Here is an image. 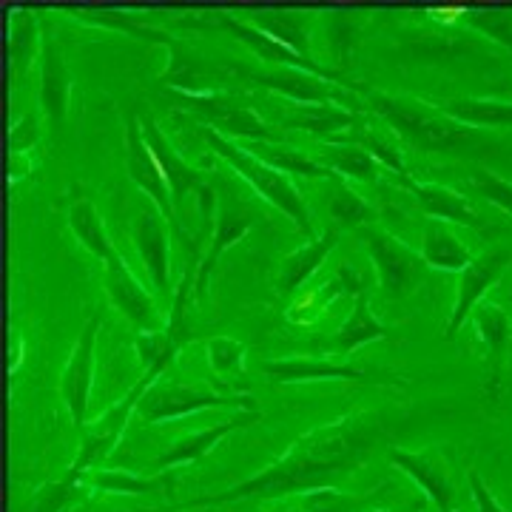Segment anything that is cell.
Instances as JSON below:
<instances>
[{"mask_svg":"<svg viewBox=\"0 0 512 512\" xmlns=\"http://www.w3.org/2000/svg\"><path fill=\"white\" fill-rule=\"evenodd\" d=\"M356 117H359L356 111L333 106V103H288V109L282 114V128L305 131L322 143H330L339 134H345L356 123Z\"/></svg>","mask_w":512,"mask_h":512,"instance_id":"22","label":"cell"},{"mask_svg":"<svg viewBox=\"0 0 512 512\" xmlns=\"http://www.w3.org/2000/svg\"><path fill=\"white\" fill-rule=\"evenodd\" d=\"M128 237L134 242V251L146 268L151 288L157 293H171V237H174V231L160 214V208L151 205L146 211H140L128 225Z\"/></svg>","mask_w":512,"mask_h":512,"instance_id":"14","label":"cell"},{"mask_svg":"<svg viewBox=\"0 0 512 512\" xmlns=\"http://www.w3.org/2000/svg\"><path fill=\"white\" fill-rule=\"evenodd\" d=\"M77 487H80V478H77V473L66 470V473L57 478V481L43 484V487L32 495V501H29L26 512H63V507L72 501V495Z\"/></svg>","mask_w":512,"mask_h":512,"instance_id":"39","label":"cell"},{"mask_svg":"<svg viewBox=\"0 0 512 512\" xmlns=\"http://www.w3.org/2000/svg\"><path fill=\"white\" fill-rule=\"evenodd\" d=\"M387 461L402 470L404 476L413 478V484L430 498V504L439 512L458 510V490L450 478V464L439 444H430L424 450H402V447H387Z\"/></svg>","mask_w":512,"mask_h":512,"instance_id":"11","label":"cell"},{"mask_svg":"<svg viewBox=\"0 0 512 512\" xmlns=\"http://www.w3.org/2000/svg\"><path fill=\"white\" fill-rule=\"evenodd\" d=\"M37 66H40V109L52 123H60V120H66L69 106H72L74 77L52 32H43Z\"/></svg>","mask_w":512,"mask_h":512,"instance_id":"19","label":"cell"},{"mask_svg":"<svg viewBox=\"0 0 512 512\" xmlns=\"http://www.w3.org/2000/svg\"><path fill=\"white\" fill-rule=\"evenodd\" d=\"M333 276H336V282H339V288H342V296H350V299L365 296V293H370V288L376 285V274H365V271H362L359 265H353V262H342Z\"/></svg>","mask_w":512,"mask_h":512,"instance_id":"42","label":"cell"},{"mask_svg":"<svg viewBox=\"0 0 512 512\" xmlns=\"http://www.w3.org/2000/svg\"><path fill=\"white\" fill-rule=\"evenodd\" d=\"M456 512H461V510H456Z\"/></svg>","mask_w":512,"mask_h":512,"instance_id":"50","label":"cell"},{"mask_svg":"<svg viewBox=\"0 0 512 512\" xmlns=\"http://www.w3.org/2000/svg\"><path fill=\"white\" fill-rule=\"evenodd\" d=\"M512 265V248L510 245H495L484 254L473 256V262L461 271L456 285V302H453V313L447 319L444 336L453 339L458 330L470 322V313L481 305V299L493 291L495 285L501 282V276L507 274V268Z\"/></svg>","mask_w":512,"mask_h":512,"instance_id":"9","label":"cell"},{"mask_svg":"<svg viewBox=\"0 0 512 512\" xmlns=\"http://www.w3.org/2000/svg\"><path fill=\"white\" fill-rule=\"evenodd\" d=\"M245 23H251L254 29L274 37L276 43L288 46L291 52L302 57V60H313L311 57V35L305 29V18L296 12H251L245 15Z\"/></svg>","mask_w":512,"mask_h":512,"instance_id":"33","label":"cell"},{"mask_svg":"<svg viewBox=\"0 0 512 512\" xmlns=\"http://www.w3.org/2000/svg\"><path fill=\"white\" fill-rule=\"evenodd\" d=\"M390 336H393V328H387L384 322L376 319V313L370 308V296L365 293V296L353 299V308L342 319V325L333 330L328 348L333 356H350L353 350L365 348L370 342L390 339Z\"/></svg>","mask_w":512,"mask_h":512,"instance_id":"24","label":"cell"},{"mask_svg":"<svg viewBox=\"0 0 512 512\" xmlns=\"http://www.w3.org/2000/svg\"><path fill=\"white\" fill-rule=\"evenodd\" d=\"M256 421H262V410H256V413L237 410L231 419L220 421V424H214V427H205V430H194V433L180 436V439L165 450L163 456L154 458L151 467H154V470H174V467H183V464H194V461H200V458L208 456L225 436H231V433H237V430H245V427H251Z\"/></svg>","mask_w":512,"mask_h":512,"instance_id":"18","label":"cell"},{"mask_svg":"<svg viewBox=\"0 0 512 512\" xmlns=\"http://www.w3.org/2000/svg\"><path fill=\"white\" fill-rule=\"evenodd\" d=\"M183 97L188 109L197 111L200 117L208 120V126L225 134V137H231V140H239V137L254 140V143H279L282 140V134L268 126L254 109L225 97L222 92L183 94Z\"/></svg>","mask_w":512,"mask_h":512,"instance_id":"13","label":"cell"},{"mask_svg":"<svg viewBox=\"0 0 512 512\" xmlns=\"http://www.w3.org/2000/svg\"><path fill=\"white\" fill-rule=\"evenodd\" d=\"M313 160L330 168L336 177H342L348 183L376 185L382 183L384 177L390 180V174L384 171L376 157H370L365 148L350 146V143H322L316 148Z\"/></svg>","mask_w":512,"mask_h":512,"instance_id":"26","label":"cell"},{"mask_svg":"<svg viewBox=\"0 0 512 512\" xmlns=\"http://www.w3.org/2000/svg\"><path fill=\"white\" fill-rule=\"evenodd\" d=\"M134 348H137L143 370H151V367L160 365V362L174 365L183 345L168 330H137L134 333Z\"/></svg>","mask_w":512,"mask_h":512,"instance_id":"37","label":"cell"},{"mask_svg":"<svg viewBox=\"0 0 512 512\" xmlns=\"http://www.w3.org/2000/svg\"><path fill=\"white\" fill-rule=\"evenodd\" d=\"M470 325L476 328V342L481 356L493 367L504 365L512 342V322L507 311L501 305L484 302V305H478L476 311L470 313Z\"/></svg>","mask_w":512,"mask_h":512,"instance_id":"29","label":"cell"},{"mask_svg":"<svg viewBox=\"0 0 512 512\" xmlns=\"http://www.w3.org/2000/svg\"><path fill=\"white\" fill-rule=\"evenodd\" d=\"M265 376L276 384H316V382H356V384H387L402 387L407 384L404 376L396 373H373L356 365L333 362L328 356H282L262 362Z\"/></svg>","mask_w":512,"mask_h":512,"instance_id":"7","label":"cell"},{"mask_svg":"<svg viewBox=\"0 0 512 512\" xmlns=\"http://www.w3.org/2000/svg\"><path fill=\"white\" fill-rule=\"evenodd\" d=\"M339 239H342V231L328 228L325 234L302 242L296 251H291V254L285 256L282 265H279V274H276L274 282L276 293H279V296H291V293L299 291V288L322 268V262L333 254V248L339 245Z\"/></svg>","mask_w":512,"mask_h":512,"instance_id":"21","label":"cell"},{"mask_svg":"<svg viewBox=\"0 0 512 512\" xmlns=\"http://www.w3.org/2000/svg\"><path fill=\"white\" fill-rule=\"evenodd\" d=\"M467 185L481 194L487 202H493L495 208H501L504 214H510L512 217V183L510 180H504V177H498L495 171L490 168H484V165H473L470 168V174H467Z\"/></svg>","mask_w":512,"mask_h":512,"instance_id":"38","label":"cell"},{"mask_svg":"<svg viewBox=\"0 0 512 512\" xmlns=\"http://www.w3.org/2000/svg\"><path fill=\"white\" fill-rule=\"evenodd\" d=\"M23 350H26V345H23V333H20V330H12V333H9V356H6V373H9V376H15V370H18L20 362H23Z\"/></svg>","mask_w":512,"mask_h":512,"instance_id":"47","label":"cell"},{"mask_svg":"<svg viewBox=\"0 0 512 512\" xmlns=\"http://www.w3.org/2000/svg\"><path fill=\"white\" fill-rule=\"evenodd\" d=\"M32 171V151H12L9 154V180L18 183Z\"/></svg>","mask_w":512,"mask_h":512,"instance_id":"46","label":"cell"},{"mask_svg":"<svg viewBox=\"0 0 512 512\" xmlns=\"http://www.w3.org/2000/svg\"><path fill=\"white\" fill-rule=\"evenodd\" d=\"M359 495H348L336 487L308 490V493L282 495L265 501L259 512H359Z\"/></svg>","mask_w":512,"mask_h":512,"instance_id":"34","label":"cell"},{"mask_svg":"<svg viewBox=\"0 0 512 512\" xmlns=\"http://www.w3.org/2000/svg\"><path fill=\"white\" fill-rule=\"evenodd\" d=\"M143 137H146L148 148L154 151L157 163L163 168L165 180L171 185V197H174V205H177V214H180V205L188 197V191H197L200 185H205L200 171H194L191 165L185 163L180 157V151L171 146V140L163 134V128L154 123V117H143Z\"/></svg>","mask_w":512,"mask_h":512,"instance_id":"23","label":"cell"},{"mask_svg":"<svg viewBox=\"0 0 512 512\" xmlns=\"http://www.w3.org/2000/svg\"><path fill=\"white\" fill-rule=\"evenodd\" d=\"M387 439L382 419L370 410H353L342 419L322 424L311 433L299 436L291 447L268 464L262 473L239 481L220 493L188 498L180 504H168L160 510L148 512H185V510H214L222 504L234 501H271L282 495L308 493V490H322V487H336L339 478L350 476L356 467H362L373 450Z\"/></svg>","mask_w":512,"mask_h":512,"instance_id":"1","label":"cell"},{"mask_svg":"<svg viewBox=\"0 0 512 512\" xmlns=\"http://www.w3.org/2000/svg\"><path fill=\"white\" fill-rule=\"evenodd\" d=\"M262 86H268L271 92L282 94L288 103H333V106H345L350 111L365 109V103L350 92L345 83H336L328 77H319L313 72L302 69H271L259 77Z\"/></svg>","mask_w":512,"mask_h":512,"instance_id":"15","label":"cell"},{"mask_svg":"<svg viewBox=\"0 0 512 512\" xmlns=\"http://www.w3.org/2000/svg\"><path fill=\"white\" fill-rule=\"evenodd\" d=\"M359 237L370 256L376 285L382 288L387 299H404V296L419 291L421 282L427 279V271H430L419 251H413L407 242L384 231L382 225L362 228Z\"/></svg>","mask_w":512,"mask_h":512,"instance_id":"6","label":"cell"},{"mask_svg":"<svg viewBox=\"0 0 512 512\" xmlns=\"http://www.w3.org/2000/svg\"><path fill=\"white\" fill-rule=\"evenodd\" d=\"M103 288L111 305L126 316L137 330H165L168 316H163L154 293L134 276L120 251H114L109 262H103Z\"/></svg>","mask_w":512,"mask_h":512,"instance_id":"10","label":"cell"},{"mask_svg":"<svg viewBox=\"0 0 512 512\" xmlns=\"http://www.w3.org/2000/svg\"><path fill=\"white\" fill-rule=\"evenodd\" d=\"M330 143H350V146L365 148L370 157H376L382 163L384 171L390 174V180L399 188L413 177V171L407 168V160H404V143L399 140V134L379 117L370 120V117L359 114L356 123L345 134H339L336 140H330Z\"/></svg>","mask_w":512,"mask_h":512,"instance_id":"16","label":"cell"},{"mask_svg":"<svg viewBox=\"0 0 512 512\" xmlns=\"http://www.w3.org/2000/svg\"><path fill=\"white\" fill-rule=\"evenodd\" d=\"M467 6H430L427 9V15L433 20H439L441 26H453V23H458V20L467 18Z\"/></svg>","mask_w":512,"mask_h":512,"instance_id":"45","label":"cell"},{"mask_svg":"<svg viewBox=\"0 0 512 512\" xmlns=\"http://www.w3.org/2000/svg\"><path fill=\"white\" fill-rule=\"evenodd\" d=\"M330 222L336 231H362L370 225H379V208L367 202L348 180L336 177L333 180V194L328 200Z\"/></svg>","mask_w":512,"mask_h":512,"instance_id":"31","label":"cell"},{"mask_svg":"<svg viewBox=\"0 0 512 512\" xmlns=\"http://www.w3.org/2000/svg\"><path fill=\"white\" fill-rule=\"evenodd\" d=\"M168 367H171L168 362H160V365H154L151 370H143V376L131 384V390H128L120 402L111 404L109 410H106L100 419L89 421V424L80 430L83 444H80V450H77V456H74L72 467H69L72 473L80 476V473L92 470V467H97L100 461H106V458L117 450V444H120L123 436H126L128 421H131V416H137V407H140L143 396L148 393V387L160 382Z\"/></svg>","mask_w":512,"mask_h":512,"instance_id":"5","label":"cell"},{"mask_svg":"<svg viewBox=\"0 0 512 512\" xmlns=\"http://www.w3.org/2000/svg\"><path fill=\"white\" fill-rule=\"evenodd\" d=\"M336 296H342V288H339V282H336V276H330L328 282H322V285H316L311 293H302L296 302H293L291 313H288V319L296 322V325H311L313 319L319 316V313L328 308L330 302L336 299Z\"/></svg>","mask_w":512,"mask_h":512,"instance_id":"40","label":"cell"},{"mask_svg":"<svg viewBox=\"0 0 512 512\" xmlns=\"http://www.w3.org/2000/svg\"><path fill=\"white\" fill-rule=\"evenodd\" d=\"M80 487L94 490V493L106 495H151L168 493V487L174 484V476H137L128 470H106V467H92L86 473H80Z\"/></svg>","mask_w":512,"mask_h":512,"instance_id":"28","label":"cell"},{"mask_svg":"<svg viewBox=\"0 0 512 512\" xmlns=\"http://www.w3.org/2000/svg\"><path fill=\"white\" fill-rule=\"evenodd\" d=\"M402 188L416 200V205L430 220L450 222V225H461V228H484L487 225L476 205L464 194H458L456 188H447L441 183H421L416 177H410Z\"/></svg>","mask_w":512,"mask_h":512,"instance_id":"20","label":"cell"},{"mask_svg":"<svg viewBox=\"0 0 512 512\" xmlns=\"http://www.w3.org/2000/svg\"><path fill=\"white\" fill-rule=\"evenodd\" d=\"M100 325L103 316L100 311H94L89 316V322L83 325L77 342H74L72 356L60 373V396L63 404L69 407L72 421L77 430H83L89 421V399H92V384H94V350H97V336H100Z\"/></svg>","mask_w":512,"mask_h":512,"instance_id":"12","label":"cell"},{"mask_svg":"<svg viewBox=\"0 0 512 512\" xmlns=\"http://www.w3.org/2000/svg\"><path fill=\"white\" fill-rule=\"evenodd\" d=\"M37 140H40V131H37L32 114L20 117L18 123L12 126V151H32Z\"/></svg>","mask_w":512,"mask_h":512,"instance_id":"44","label":"cell"},{"mask_svg":"<svg viewBox=\"0 0 512 512\" xmlns=\"http://www.w3.org/2000/svg\"><path fill=\"white\" fill-rule=\"evenodd\" d=\"M245 146L251 148L259 160L274 165L276 171H282L288 177L299 174V177H308V180H328V183L336 180V174L330 168L319 165L313 157H308V154H302V151H296L291 146H282V143H245Z\"/></svg>","mask_w":512,"mask_h":512,"instance_id":"35","label":"cell"},{"mask_svg":"<svg viewBox=\"0 0 512 512\" xmlns=\"http://www.w3.org/2000/svg\"><path fill=\"white\" fill-rule=\"evenodd\" d=\"M126 174L128 180L151 200V205L160 208V214L171 225V231L177 237H185L183 220H180L174 197H171V185L165 180L154 151L148 148L146 137H143V123L137 117H126Z\"/></svg>","mask_w":512,"mask_h":512,"instance_id":"8","label":"cell"},{"mask_svg":"<svg viewBox=\"0 0 512 512\" xmlns=\"http://www.w3.org/2000/svg\"><path fill=\"white\" fill-rule=\"evenodd\" d=\"M202 134H205V140H208V148H211L217 157H222V160L231 165L245 183L254 188L256 197H262L268 205H274L276 211H279V214H285V217H288V220H291L293 225L305 234V237L308 239L316 237L311 205L305 202L302 191L296 188V183H293L288 174L276 171L274 165H268L265 160H259V157H256L254 151L245 146V143L231 140V137H225V134H220V131H214L211 126L202 128Z\"/></svg>","mask_w":512,"mask_h":512,"instance_id":"3","label":"cell"},{"mask_svg":"<svg viewBox=\"0 0 512 512\" xmlns=\"http://www.w3.org/2000/svg\"><path fill=\"white\" fill-rule=\"evenodd\" d=\"M467 481H470V493H473V501H476V512H507L501 507V501L493 495V490L487 487V481L481 478L478 470H470Z\"/></svg>","mask_w":512,"mask_h":512,"instance_id":"43","label":"cell"},{"mask_svg":"<svg viewBox=\"0 0 512 512\" xmlns=\"http://www.w3.org/2000/svg\"><path fill=\"white\" fill-rule=\"evenodd\" d=\"M379 120L399 134V140L421 151H461L484 140L487 131L461 126L453 117H447L439 106L424 103L410 94L370 92L365 100Z\"/></svg>","mask_w":512,"mask_h":512,"instance_id":"2","label":"cell"},{"mask_svg":"<svg viewBox=\"0 0 512 512\" xmlns=\"http://www.w3.org/2000/svg\"><path fill=\"white\" fill-rule=\"evenodd\" d=\"M447 117H453L461 126L493 131V128L512 126V100L498 97H450V100H433Z\"/></svg>","mask_w":512,"mask_h":512,"instance_id":"27","label":"cell"},{"mask_svg":"<svg viewBox=\"0 0 512 512\" xmlns=\"http://www.w3.org/2000/svg\"><path fill=\"white\" fill-rule=\"evenodd\" d=\"M367 512H390V510H367Z\"/></svg>","mask_w":512,"mask_h":512,"instance_id":"48","label":"cell"},{"mask_svg":"<svg viewBox=\"0 0 512 512\" xmlns=\"http://www.w3.org/2000/svg\"><path fill=\"white\" fill-rule=\"evenodd\" d=\"M419 254L424 256L430 271H444V274H461L473 262L470 248L458 239L453 225L441 220H430V217L421 225Z\"/></svg>","mask_w":512,"mask_h":512,"instance_id":"25","label":"cell"},{"mask_svg":"<svg viewBox=\"0 0 512 512\" xmlns=\"http://www.w3.org/2000/svg\"><path fill=\"white\" fill-rule=\"evenodd\" d=\"M467 26H473L476 32L487 35L495 43H501L504 49L512 52V12L510 9H470Z\"/></svg>","mask_w":512,"mask_h":512,"instance_id":"41","label":"cell"},{"mask_svg":"<svg viewBox=\"0 0 512 512\" xmlns=\"http://www.w3.org/2000/svg\"><path fill=\"white\" fill-rule=\"evenodd\" d=\"M40 46H43V35L35 15L26 9H15L9 29V55H12V74L18 80L32 69L35 60H40Z\"/></svg>","mask_w":512,"mask_h":512,"instance_id":"36","label":"cell"},{"mask_svg":"<svg viewBox=\"0 0 512 512\" xmlns=\"http://www.w3.org/2000/svg\"><path fill=\"white\" fill-rule=\"evenodd\" d=\"M254 225V217L239 211L237 205L231 202H220L217 205V214H214V228H211V237L208 245L200 256V268H197V282H194V296L205 302L208 299V285H211V274L217 271L222 254L228 248H234L239 239L245 237Z\"/></svg>","mask_w":512,"mask_h":512,"instance_id":"17","label":"cell"},{"mask_svg":"<svg viewBox=\"0 0 512 512\" xmlns=\"http://www.w3.org/2000/svg\"><path fill=\"white\" fill-rule=\"evenodd\" d=\"M208 512H217V510H208Z\"/></svg>","mask_w":512,"mask_h":512,"instance_id":"49","label":"cell"},{"mask_svg":"<svg viewBox=\"0 0 512 512\" xmlns=\"http://www.w3.org/2000/svg\"><path fill=\"white\" fill-rule=\"evenodd\" d=\"M248 410L256 413L259 404L251 393H225V390H214L208 384H183L171 382V379H160L157 384L148 387L143 402L137 407V419L146 424H165V421L185 419L202 410Z\"/></svg>","mask_w":512,"mask_h":512,"instance_id":"4","label":"cell"},{"mask_svg":"<svg viewBox=\"0 0 512 512\" xmlns=\"http://www.w3.org/2000/svg\"><path fill=\"white\" fill-rule=\"evenodd\" d=\"M205 356L211 373L225 393H248V370H245V356L248 348L234 336H211L205 342Z\"/></svg>","mask_w":512,"mask_h":512,"instance_id":"30","label":"cell"},{"mask_svg":"<svg viewBox=\"0 0 512 512\" xmlns=\"http://www.w3.org/2000/svg\"><path fill=\"white\" fill-rule=\"evenodd\" d=\"M66 220H69V228H72V234L77 237V242H80L89 254L97 256L100 262H109L117 248L111 245L109 231H106L103 217H100V211H97V205H94L92 200H86V197L74 200L72 205H69V211H66Z\"/></svg>","mask_w":512,"mask_h":512,"instance_id":"32","label":"cell"}]
</instances>
